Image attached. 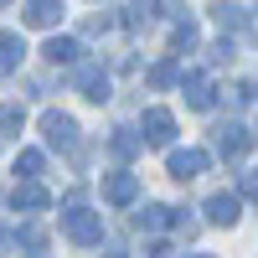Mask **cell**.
I'll list each match as a JSON object with an SVG mask.
<instances>
[{
	"instance_id": "4fadbf2b",
	"label": "cell",
	"mask_w": 258,
	"mask_h": 258,
	"mask_svg": "<svg viewBox=\"0 0 258 258\" xmlns=\"http://www.w3.org/2000/svg\"><path fill=\"white\" fill-rule=\"evenodd\" d=\"M21 57H26V41H21V31H0V73H16Z\"/></svg>"
},
{
	"instance_id": "8992f818",
	"label": "cell",
	"mask_w": 258,
	"mask_h": 258,
	"mask_svg": "<svg viewBox=\"0 0 258 258\" xmlns=\"http://www.w3.org/2000/svg\"><path fill=\"white\" fill-rule=\"evenodd\" d=\"M207 165H212L207 150H170V160H165V170H170L176 181H197Z\"/></svg>"
},
{
	"instance_id": "8fae6325",
	"label": "cell",
	"mask_w": 258,
	"mask_h": 258,
	"mask_svg": "<svg viewBox=\"0 0 258 258\" xmlns=\"http://www.w3.org/2000/svg\"><path fill=\"white\" fill-rule=\"evenodd\" d=\"M41 57H47V62H57V68H62V62L83 68V41H78V36H52L47 47H41Z\"/></svg>"
},
{
	"instance_id": "484cf974",
	"label": "cell",
	"mask_w": 258,
	"mask_h": 258,
	"mask_svg": "<svg viewBox=\"0 0 258 258\" xmlns=\"http://www.w3.org/2000/svg\"><path fill=\"white\" fill-rule=\"evenodd\" d=\"M103 258H129V253H124V248H109V253H103Z\"/></svg>"
},
{
	"instance_id": "7c38bea8",
	"label": "cell",
	"mask_w": 258,
	"mask_h": 258,
	"mask_svg": "<svg viewBox=\"0 0 258 258\" xmlns=\"http://www.w3.org/2000/svg\"><path fill=\"white\" fill-rule=\"evenodd\" d=\"M21 21H26V26H41V31H47V26H57V21H62V0H31V6L21 11Z\"/></svg>"
},
{
	"instance_id": "e0dca14e",
	"label": "cell",
	"mask_w": 258,
	"mask_h": 258,
	"mask_svg": "<svg viewBox=\"0 0 258 258\" xmlns=\"http://www.w3.org/2000/svg\"><path fill=\"white\" fill-rule=\"evenodd\" d=\"M140 145H145V140L135 135V129H114V140H109V155H114V160H135V155H140Z\"/></svg>"
},
{
	"instance_id": "30bf717a",
	"label": "cell",
	"mask_w": 258,
	"mask_h": 258,
	"mask_svg": "<svg viewBox=\"0 0 258 258\" xmlns=\"http://www.w3.org/2000/svg\"><path fill=\"white\" fill-rule=\"evenodd\" d=\"M11 207H16V212H47L52 197H47V186H41V181H21V186L11 191Z\"/></svg>"
},
{
	"instance_id": "3957f363",
	"label": "cell",
	"mask_w": 258,
	"mask_h": 258,
	"mask_svg": "<svg viewBox=\"0 0 258 258\" xmlns=\"http://www.w3.org/2000/svg\"><path fill=\"white\" fill-rule=\"evenodd\" d=\"M41 135H47L52 150H78V119H73V114L47 109V114H41Z\"/></svg>"
},
{
	"instance_id": "52a82bcc",
	"label": "cell",
	"mask_w": 258,
	"mask_h": 258,
	"mask_svg": "<svg viewBox=\"0 0 258 258\" xmlns=\"http://www.w3.org/2000/svg\"><path fill=\"white\" fill-rule=\"evenodd\" d=\"M212 135H217V150H222V160H243L248 155V129L238 124V119H227V124H217V129H212Z\"/></svg>"
},
{
	"instance_id": "9c48e42d",
	"label": "cell",
	"mask_w": 258,
	"mask_h": 258,
	"mask_svg": "<svg viewBox=\"0 0 258 258\" xmlns=\"http://www.w3.org/2000/svg\"><path fill=\"white\" fill-rule=\"evenodd\" d=\"M140 197V176H129V170H114L109 181H103V202H114V207H129Z\"/></svg>"
},
{
	"instance_id": "83f0119b",
	"label": "cell",
	"mask_w": 258,
	"mask_h": 258,
	"mask_svg": "<svg viewBox=\"0 0 258 258\" xmlns=\"http://www.w3.org/2000/svg\"><path fill=\"white\" fill-rule=\"evenodd\" d=\"M191 258H217V253H191Z\"/></svg>"
},
{
	"instance_id": "9a60e30c",
	"label": "cell",
	"mask_w": 258,
	"mask_h": 258,
	"mask_svg": "<svg viewBox=\"0 0 258 258\" xmlns=\"http://www.w3.org/2000/svg\"><path fill=\"white\" fill-rule=\"evenodd\" d=\"M155 16H160V6H124L119 26H124V31H150V26H155Z\"/></svg>"
},
{
	"instance_id": "d6986e66",
	"label": "cell",
	"mask_w": 258,
	"mask_h": 258,
	"mask_svg": "<svg viewBox=\"0 0 258 258\" xmlns=\"http://www.w3.org/2000/svg\"><path fill=\"white\" fill-rule=\"evenodd\" d=\"M145 78H150V88H170V83H181V68H176V57H170V62H155Z\"/></svg>"
},
{
	"instance_id": "ba28073f",
	"label": "cell",
	"mask_w": 258,
	"mask_h": 258,
	"mask_svg": "<svg viewBox=\"0 0 258 258\" xmlns=\"http://www.w3.org/2000/svg\"><path fill=\"white\" fill-rule=\"evenodd\" d=\"M181 93H186V103H191V109H212V98H217V88H212V78L207 73H186L181 78Z\"/></svg>"
},
{
	"instance_id": "7a4b0ae2",
	"label": "cell",
	"mask_w": 258,
	"mask_h": 258,
	"mask_svg": "<svg viewBox=\"0 0 258 258\" xmlns=\"http://www.w3.org/2000/svg\"><path fill=\"white\" fill-rule=\"evenodd\" d=\"M73 88L88 98V103H109V73H103V62H83V68H73Z\"/></svg>"
},
{
	"instance_id": "603a6c76",
	"label": "cell",
	"mask_w": 258,
	"mask_h": 258,
	"mask_svg": "<svg viewBox=\"0 0 258 258\" xmlns=\"http://www.w3.org/2000/svg\"><path fill=\"white\" fill-rule=\"evenodd\" d=\"M109 26H114V16H88V21H83V31H88V36H103Z\"/></svg>"
},
{
	"instance_id": "7402d4cb",
	"label": "cell",
	"mask_w": 258,
	"mask_h": 258,
	"mask_svg": "<svg viewBox=\"0 0 258 258\" xmlns=\"http://www.w3.org/2000/svg\"><path fill=\"white\" fill-rule=\"evenodd\" d=\"M21 129V103H0V135H16Z\"/></svg>"
},
{
	"instance_id": "2e32d148",
	"label": "cell",
	"mask_w": 258,
	"mask_h": 258,
	"mask_svg": "<svg viewBox=\"0 0 258 258\" xmlns=\"http://www.w3.org/2000/svg\"><path fill=\"white\" fill-rule=\"evenodd\" d=\"M170 222H176V212L160 207V202H150L140 217H135V227H140V232H160V227H170Z\"/></svg>"
},
{
	"instance_id": "ffe728a7",
	"label": "cell",
	"mask_w": 258,
	"mask_h": 258,
	"mask_svg": "<svg viewBox=\"0 0 258 258\" xmlns=\"http://www.w3.org/2000/svg\"><path fill=\"white\" fill-rule=\"evenodd\" d=\"M212 21H217V26H227V31H238L243 21H248V11H243V6H212Z\"/></svg>"
},
{
	"instance_id": "5b68a950",
	"label": "cell",
	"mask_w": 258,
	"mask_h": 258,
	"mask_svg": "<svg viewBox=\"0 0 258 258\" xmlns=\"http://www.w3.org/2000/svg\"><path fill=\"white\" fill-rule=\"evenodd\" d=\"M140 140L145 145H170V140H176V114H170V109H145V124H140Z\"/></svg>"
},
{
	"instance_id": "4316f807",
	"label": "cell",
	"mask_w": 258,
	"mask_h": 258,
	"mask_svg": "<svg viewBox=\"0 0 258 258\" xmlns=\"http://www.w3.org/2000/svg\"><path fill=\"white\" fill-rule=\"evenodd\" d=\"M6 243H11V232H6V227H0V248H6Z\"/></svg>"
},
{
	"instance_id": "44dd1931",
	"label": "cell",
	"mask_w": 258,
	"mask_h": 258,
	"mask_svg": "<svg viewBox=\"0 0 258 258\" xmlns=\"http://www.w3.org/2000/svg\"><path fill=\"white\" fill-rule=\"evenodd\" d=\"M232 57H238L232 41H212V47H207V62H212V68H222V62H232Z\"/></svg>"
},
{
	"instance_id": "6da1fadb",
	"label": "cell",
	"mask_w": 258,
	"mask_h": 258,
	"mask_svg": "<svg viewBox=\"0 0 258 258\" xmlns=\"http://www.w3.org/2000/svg\"><path fill=\"white\" fill-rule=\"evenodd\" d=\"M62 232H68L73 243L93 248V243H103V217L88 212V207H68V212H62Z\"/></svg>"
},
{
	"instance_id": "d4e9b609",
	"label": "cell",
	"mask_w": 258,
	"mask_h": 258,
	"mask_svg": "<svg viewBox=\"0 0 258 258\" xmlns=\"http://www.w3.org/2000/svg\"><path fill=\"white\" fill-rule=\"evenodd\" d=\"M150 258H170V243H155V248H150Z\"/></svg>"
},
{
	"instance_id": "277c9868",
	"label": "cell",
	"mask_w": 258,
	"mask_h": 258,
	"mask_svg": "<svg viewBox=\"0 0 258 258\" xmlns=\"http://www.w3.org/2000/svg\"><path fill=\"white\" fill-rule=\"evenodd\" d=\"M238 217H243V197L238 191H212L207 197V222L212 227H238Z\"/></svg>"
},
{
	"instance_id": "5bb4252c",
	"label": "cell",
	"mask_w": 258,
	"mask_h": 258,
	"mask_svg": "<svg viewBox=\"0 0 258 258\" xmlns=\"http://www.w3.org/2000/svg\"><path fill=\"white\" fill-rule=\"evenodd\" d=\"M197 41H202L197 21H191V16H181V21H176V31H170V52H176V57H186V52H197Z\"/></svg>"
},
{
	"instance_id": "ac0fdd59",
	"label": "cell",
	"mask_w": 258,
	"mask_h": 258,
	"mask_svg": "<svg viewBox=\"0 0 258 258\" xmlns=\"http://www.w3.org/2000/svg\"><path fill=\"white\" fill-rule=\"evenodd\" d=\"M41 170H47V155H41V150H21L16 155V176L21 181H36Z\"/></svg>"
},
{
	"instance_id": "cb8c5ba5",
	"label": "cell",
	"mask_w": 258,
	"mask_h": 258,
	"mask_svg": "<svg viewBox=\"0 0 258 258\" xmlns=\"http://www.w3.org/2000/svg\"><path fill=\"white\" fill-rule=\"evenodd\" d=\"M238 191H243V197H253V202H258V170H243V181H238Z\"/></svg>"
}]
</instances>
